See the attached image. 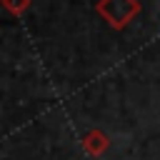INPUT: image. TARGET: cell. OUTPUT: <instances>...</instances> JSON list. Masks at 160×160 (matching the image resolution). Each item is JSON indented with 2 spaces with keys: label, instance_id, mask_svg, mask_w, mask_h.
I'll use <instances>...</instances> for the list:
<instances>
[{
  "label": "cell",
  "instance_id": "6da1fadb",
  "mask_svg": "<svg viewBox=\"0 0 160 160\" xmlns=\"http://www.w3.org/2000/svg\"><path fill=\"white\" fill-rule=\"evenodd\" d=\"M95 10L110 28L120 30L140 12V2L138 0H100L95 5Z\"/></svg>",
  "mask_w": 160,
  "mask_h": 160
},
{
  "label": "cell",
  "instance_id": "7a4b0ae2",
  "mask_svg": "<svg viewBox=\"0 0 160 160\" xmlns=\"http://www.w3.org/2000/svg\"><path fill=\"white\" fill-rule=\"evenodd\" d=\"M82 148H85V152H88V155L98 158V155H102V152L110 148V138H108L102 130L92 128V130H88V132L82 135Z\"/></svg>",
  "mask_w": 160,
  "mask_h": 160
},
{
  "label": "cell",
  "instance_id": "3957f363",
  "mask_svg": "<svg viewBox=\"0 0 160 160\" xmlns=\"http://www.w3.org/2000/svg\"><path fill=\"white\" fill-rule=\"evenodd\" d=\"M2 8L10 12V15H20L30 8V0H2Z\"/></svg>",
  "mask_w": 160,
  "mask_h": 160
}]
</instances>
